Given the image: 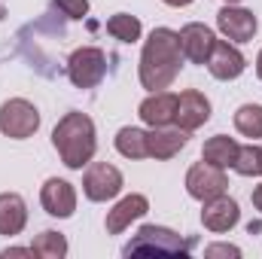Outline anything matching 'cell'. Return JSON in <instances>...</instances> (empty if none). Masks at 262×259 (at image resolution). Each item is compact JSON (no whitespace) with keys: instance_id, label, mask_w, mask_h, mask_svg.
Instances as JSON below:
<instances>
[{"instance_id":"cell-7","label":"cell","mask_w":262,"mask_h":259,"mask_svg":"<svg viewBox=\"0 0 262 259\" xmlns=\"http://www.w3.org/2000/svg\"><path fill=\"white\" fill-rule=\"evenodd\" d=\"M226 189H229L226 168H216L210 162H195L186 171V192L192 195L195 201H210V198L223 195Z\"/></svg>"},{"instance_id":"cell-31","label":"cell","mask_w":262,"mask_h":259,"mask_svg":"<svg viewBox=\"0 0 262 259\" xmlns=\"http://www.w3.org/2000/svg\"><path fill=\"white\" fill-rule=\"evenodd\" d=\"M0 15H3V9H0Z\"/></svg>"},{"instance_id":"cell-28","label":"cell","mask_w":262,"mask_h":259,"mask_svg":"<svg viewBox=\"0 0 262 259\" xmlns=\"http://www.w3.org/2000/svg\"><path fill=\"white\" fill-rule=\"evenodd\" d=\"M162 3H168V6H177V9H180V6H189L192 0H162Z\"/></svg>"},{"instance_id":"cell-5","label":"cell","mask_w":262,"mask_h":259,"mask_svg":"<svg viewBox=\"0 0 262 259\" xmlns=\"http://www.w3.org/2000/svg\"><path fill=\"white\" fill-rule=\"evenodd\" d=\"M67 76L76 89H95L107 76V55L98 46H82L67 58Z\"/></svg>"},{"instance_id":"cell-6","label":"cell","mask_w":262,"mask_h":259,"mask_svg":"<svg viewBox=\"0 0 262 259\" xmlns=\"http://www.w3.org/2000/svg\"><path fill=\"white\" fill-rule=\"evenodd\" d=\"M122 186H125L122 171L116 165H107V162L89 165V171L82 177V192L89 201H110L122 192Z\"/></svg>"},{"instance_id":"cell-9","label":"cell","mask_w":262,"mask_h":259,"mask_svg":"<svg viewBox=\"0 0 262 259\" xmlns=\"http://www.w3.org/2000/svg\"><path fill=\"white\" fill-rule=\"evenodd\" d=\"M204 64H207V70H210L213 79L232 82V79H238V76L247 70V58L241 55L238 46H232V43H226V40H216Z\"/></svg>"},{"instance_id":"cell-1","label":"cell","mask_w":262,"mask_h":259,"mask_svg":"<svg viewBox=\"0 0 262 259\" xmlns=\"http://www.w3.org/2000/svg\"><path fill=\"white\" fill-rule=\"evenodd\" d=\"M183 67V49H180V34L171 28H156L140 52V64H137V76L140 85L149 92H162L168 89L177 73Z\"/></svg>"},{"instance_id":"cell-13","label":"cell","mask_w":262,"mask_h":259,"mask_svg":"<svg viewBox=\"0 0 262 259\" xmlns=\"http://www.w3.org/2000/svg\"><path fill=\"white\" fill-rule=\"evenodd\" d=\"M177 113V95L174 92H149V98H143V104L137 107V116L149 125V128H165L174 122Z\"/></svg>"},{"instance_id":"cell-19","label":"cell","mask_w":262,"mask_h":259,"mask_svg":"<svg viewBox=\"0 0 262 259\" xmlns=\"http://www.w3.org/2000/svg\"><path fill=\"white\" fill-rule=\"evenodd\" d=\"M107 34L119 43H137L143 34V25H140V18H134L128 12H116L107 18Z\"/></svg>"},{"instance_id":"cell-24","label":"cell","mask_w":262,"mask_h":259,"mask_svg":"<svg viewBox=\"0 0 262 259\" xmlns=\"http://www.w3.org/2000/svg\"><path fill=\"white\" fill-rule=\"evenodd\" d=\"M52 6H55L61 15L73 18V21H79V18L89 15V0H52Z\"/></svg>"},{"instance_id":"cell-27","label":"cell","mask_w":262,"mask_h":259,"mask_svg":"<svg viewBox=\"0 0 262 259\" xmlns=\"http://www.w3.org/2000/svg\"><path fill=\"white\" fill-rule=\"evenodd\" d=\"M250 198H253V207H256V210L262 213V183L256 186V189H253V195H250Z\"/></svg>"},{"instance_id":"cell-18","label":"cell","mask_w":262,"mask_h":259,"mask_svg":"<svg viewBox=\"0 0 262 259\" xmlns=\"http://www.w3.org/2000/svg\"><path fill=\"white\" fill-rule=\"evenodd\" d=\"M238 149L241 143L235 137H226V134H216V137H207L204 140V149H201V159L216 165V168H232L235 159H238Z\"/></svg>"},{"instance_id":"cell-10","label":"cell","mask_w":262,"mask_h":259,"mask_svg":"<svg viewBox=\"0 0 262 259\" xmlns=\"http://www.w3.org/2000/svg\"><path fill=\"white\" fill-rule=\"evenodd\" d=\"M201 204H204V210H201V223H204V229L213 232V235H223V232L235 229L238 220H241V207H238V201L229 198L226 192L216 195V198H210V201H201Z\"/></svg>"},{"instance_id":"cell-15","label":"cell","mask_w":262,"mask_h":259,"mask_svg":"<svg viewBox=\"0 0 262 259\" xmlns=\"http://www.w3.org/2000/svg\"><path fill=\"white\" fill-rule=\"evenodd\" d=\"M146 210H149L146 195H140V192L125 195L113 210H107V232H110V235H122L131 223H134V220H140Z\"/></svg>"},{"instance_id":"cell-8","label":"cell","mask_w":262,"mask_h":259,"mask_svg":"<svg viewBox=\"0 0 262 259\" xmlns=\"http://www.w3.org/2000/svg\"><path fill=\"white\" fill-rule=\"evenodd\" d=\"M216 28L223 31L226 40L232 43H250L259 31V21L250 9L244 6H235V3H226L220 12H216Z\"/></svg>"},{"instance_id":"cell-2","label":"cell","mask_w":262,"mask_h":259,"mask_svg":"<svg viewBox=\"0 0 262 259\" xmlns=\"http://www.w3.org/2000/svg\"><path fill=\"white\" fill-rule=\"evenodd\" d=\"M52 146L58 149L61 162L70 171H82V165L92 162L95 149H98V134H95V122L85 113H64L58 119V125L52 131Z\"/></svg>"},{"instance_id":"cell-12","label":"cell","mask_w":262,"mask_h":259,"mask_svg":"<svg viewBox=\"0 0 262 259\" xmlns=\"http://www.w3.org/2000/svg\"><path fill=\"white\" fill-rule=\"evenodd\" d=\"M210 119V101L198 92V89H186L177 95V113H174V122L177 128L183 131H195Z\"/></svg>"},{"instance_id":"cell-4","label":"cell","mask_w":262,"mask_h":259,"mask_svg":"<svg viewBox=\"0 0 262 259\" xmlns=\"http://www.w3.org/2000/svg\"><path fill=\"white\" fill-rule=\"evenodd\" d=\"M40 128V110L25 98H9L0 104V131L12 140H25Z\"/></svg>"},{"instance_id":"cell-29","label":"cell","mask_w":262,"mask_h":259,"mask_svg":"<svg viewBox=\"0 0 262 259\" xmlns=\"http://www.w3.org/2000/svg\"><path fill=\"white\" fill-rule=\"evenodd\" d=\"M256 76L262 79V49H259V55H256Z\"/></svg>"},{"instance_id":"cell-16","label":"cell","mask_w":262,"mask_h":259,"mask_svg":"<svg viewBox=\"0 0 262 259\" xmlns=\"http://www.w3.org/2000/svg\"><path fill=\"white\" fill-rule=\"evenodd\" d=\"M189 131L183 128H152L146 131V153H149V159H159V162H165V159H174L183 146H186V137Z\"/></svg>"},{"instance_id":"cell-23","label":"cell","mask_w":262,"mask_h":259,"mask_svg":"<svg viewBox=\"0 0 262 259\" xmlns=\"http://www.w3.org/2000/svg\"><path fill=\"white\" fill-rule=\"evenodd\" d=\"M241 177H262V146L259 143H250V146H241L238 149V159L232 165Z\"/></svg>"},{"instance_id":"cell-20","label":"cell","mask_w":262,"mask_h":259,"mask_svg":"<svg viewBox=\"0 0 262 259\" xmlns=\"http://www.w3.org/2000/svg\"><path fill=\"white\" fill-rule=\"evenodd\" d=\"M116 149L125 159H149V153H146V131L134 128V125L119 128V134H116Z\"/></svg>"},{"instance_id":"cell-14","label":"cell","mask_w":262,"mask_h":259,"mask_svg":"<svg viewBox=\"0 0 262 259\" xmlns=\"http://www.w3.org/2000/svg\"><path fill=\"white\" fill-rule=\"evenodd\" d=\"M213 43H216L213 31L207 25H201V21H189V25L180 28V49H183V58H189L192 64H204L207 61Z\"/></svg>"},{"instance_id":"cell-30","label":"cell","mask_w":262,"mask_h":259,"mask_svg":"<svg viewBox=\"0 0 262 259\" xmlns=\"http://www.w3.org/2000/svg\"><path fill=\"white\" fill-rule=\"evenodd\" d=\"M223 3H241V0H223Z\"/></svg>"},{"instance_id":"cell-25","label":"cell","mask_w":262,"mask_h":259,"mask_svg":"<svg viewBox=\"0 0 262 259\" xmlns=\"http://www.w3.org/2000/svg\"><path fill=\"white\" fill-rule=\"evenodd\" d=\"M204 256L207 259H216V256H241V247H235V244H210V247H204Z\"/></svg>"},{"instance_id":"cell-17","label":"cell","mask_w":262,"mask_h":259,"mask_svg":"<svg viewBox=\"0 0 262 259\" xmlns=\"http://www.w3.org/2000/svg\"><path fill=\"white\" fill-rule=\"evenodd\" d=\"M28 226V204L18 192L0 195V235H18Z\"/></svg>"},{"instance_id":"cell-26","label":"cell","mask_w":262,"mask_h":259,"mask_svg":"<svg viewBox=\"0 0 262 259\" xmlns=\"http://www.w3.org/2000/svg\"><path fill=\"white\" fill-rule=\"evenodd\" d=\"M0 256L3 259H9V256H34V250H31V247H6Z\"/></svg>"},{"instance_id":"cell-22","label":"cell","mask_w":262,"mask_h":259,"mask_svg":"<svg viewBox=\"0 0 262 259\" xmlns=\"http://www.w3.org/2000/svg\"><path fill=\"white\" fill-rule=\"evenodd\" d=\"M235 128L244 137H253L259 140L262 137V104H244L235 110Z\"/></svg>"},{"instance_id":"cell-21","label":"cell","mask_w":262,"mask_h":259,"mask_svg":"<svg viewBox=\"0 0 262 259\" xmlns=\"http://www.w3.org/2000/svg\"><path fill=\"white\" fill-rule=\"evenodd\" d=\"M31 250H34V256L40 259H64L67 256V238L61 232H40L37 238H34V244H31Z\"/></svg>"},{"instance_id":"cell-11","label":"cell","mask_w":262,"mask_h":259,"mask_svg":"<svg viewBox=\"0 0 262 259\" xmlns=\"http://www.w3.org/2000/svg\"><path fill=\"white\" fill-rule=\"evenodd\" d=\"M40 204H43V210L49 217L67 220L76 210V189L67 180H61V177H49L43 183V189H40Z\"/></svg>"},{"instance_id":"cell-3","label":"cell","mask_w":262,"mask_h":259,"mask_svg":"<svg viewBox=\"0 0 262 259\" xmlns=\"http://www.w3.org/2000/svg\"><path fill=\"white\" fill-rule=\"evenodd\" d=\"M195 247L192 238L177 235L165 226H140L137 235L122 247V256H189Z\"/></svg>"}]
</instances>
